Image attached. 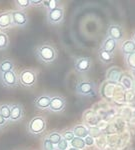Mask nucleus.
<instances>
[{
  "label": "nucleus",
  "instance_id": "obj_12",
  "mask_svg": "<svg viewBox=\"0 0 135 150\" xmlns=\"http://www.w3.org/2000/svg\"><path fill=\"white\" fill-rule=\"evenodd\" d=\"M120 51H121V53L124 55V56H127V55L134 53L135 52L134 41L132 39L123 40L121 42V45H120Z\"/></svg>",
  "mask_w": 135,
  "mask_h": 150
},
{
  "label": "nucleus",
  "instance_id": "obj_30",
  "mask_svg": "<svg viewBox=\"0 0 135 150\" xmlns=\"http://www.w3.org/2000/svg\"><path fill=\"white\" fill-rule=\"evenodd\" d=\"M16 4L20 7V8H27L28 6H30V0H17Z\"/></svg>",
  "mask_w": 135,
  "mask_h": 150
},
{
  "label": "nucleus",
  "instance_id": "obj_22",
  "mask_svg": "<svg viewBox=\"0 0 135 150\" xmlns=\"http://www.w3.org/2000/svg\"><path fill=\"white\" fill-rule=\"evenodd\" d=\"M125 58V64L128 68L133 71L135 70V52L132 53V54H129L127 56H124Z\"/></svg>",
  "mask_w": 135,
  "mask_h": 150
},
{
  "label": "nucleus",
  "instance_id": "obj_9",
  "mask_svg": "<svg viewBox=\"0 0 135 150\" xmlns=\"http://www.w3.org/2000/svg\"><path fill=\"white\" fill-rule=\"evenodd\" d=\"M66 107V100L62 96H53L50 101L49 110L53 112H61Z\"/></svg>",
  "mask_w": 135,
  "mask_h": 150
},
{
  "label": "nucleus",
  "instance_id": "obj_4",
  "mask_svg": "<svg viewBox=\"0 0 135 150\" xmlns=\"http://www.w3.org/2000/svg\"><path fill=\"white\" fill-rule=\"evenodd\" d=\"M64 18V9L62 6H57L56 8L47 10V21L52 25H57L61 23Z\"/></svg>",
  "mask_w": 135,
  "mask_h": 150
},
{
  "label": "nucleus",
  "instance_id": "obj_5",
  "mask_svg": "<svg viewBox=\"0 0 135 150\" xmlns=\"http://www.w3.org/2000/svg\"><path fill=\"white\" fill-rule=\"evenodd\" d=\"M76 92L81 96H91L95 93V84L91 81H80L76 85Z\"/></svg>",
  "mask_w": 135,
  "mask_h": 150
},
{
  "label": "nucleus",
  "instance_id": "obj_21",
  "mask_svg": "<svg viewBox=\"0 0 135 150\" xmlns=\"http://www.w3.org/2000/svg\"><path fill=\"white\" fill-rule=\"evenodd\" d=\"M70 145H71V147H73V148H76V149H79V150L84 149L86 146L84 139L78 138V137H74L73 140L70 142Z\"/></svg>",
  "mask_w": 135,
  "mask_h": 150
},
{
  "label": "nucleus",
  "instance_id": "obj_1",
  "mask_svg": "<svg viewBox=\"0 0 135 150\" xmlns=\"http://www.w3.org/2000/svg\"><path fill=\"white\" fill-rule=\"evenodd\" d=\"M35 55L38 59L45 64L52 63L57 58V51L52 45L44 43L36 47Z\"/></svg>",
  "mask_w": 135,
  "mask_h": 150
},
{
  "label": "nucleus",
  "instance_id": "obj_34",
  "mask_svg": "<svg viewBox=\"0 0 135 150\" xmlns=\"http://www.w3.org/2000/svg\"><path fill=\"white\" fill-rule=\"evenodd\" d=\"M131 76H132V78L134 79V81H135V70H133V71H131Z\"/></svg>",
  "mask_w": 135,
  "mask_h": 150
},
{
  "label": "nucleus",
  "instance_id": "obj_2",
  "mask_svg": "<svg viewBox=\"0 0 135 150\" xmlns=\"http://www.w3.org/2000/svg\"><path fill=\"white\" fill-rule=\"evenodd\" d=\"M37 82V74L31 69H25L18 75V83L24 87H32Z\"/></svg>",
  "mask_w": 135,
  "mask_h": 150
},
{
  "label": "nucleus",
  "instance_id": "obj_33",
  "mask_svg": "<svg viewBox=\"0 0 135 150\" xmlns=\"http://www.w3.org/2000/svg\"><path fill=\"white\" fill-rule=\"evenodd\" d=\"M5 123H6V119L1 114H0V126H3V125H5Z\"/></svg>",
  "mask_w": 135,
  "mask_h": 150
},
{
  "label": "nucleus",
  "instance_id": "obj_36",
  "mask_svg": "<svg viewBox=\"0 0 135 150\" xmlns=\"http://www.w3.org/2000/svg\"><path fill=\"white\" fill-rule=\"evenodd\" d=\"M67 150H79V149H76V148H73V147H69Z\"/></svg>",
  "mask_w": 135,
  "mask_h": 150
},
{
  "label": "nucleus",
  "instance_id": "obj_10",
  "mask_svg": "<svg viewBox=\"0 0 135 150\" xmlns=\"http://www.w3.org/2000/svg\"><path fill=\"white\" fill-rule=\"evenodd\" d=\"M91 64H92V61L89 57H79L76 59L74 67L79 73H85L90 70Z\"/></svg>",
  "mask_w": 135,
  "mask_h": 150
},
{
  "label": "nucleus",
  "instance_id": "obj_28",
  "mask_svg": "<svg viewBox=\"0 0 135 150\" xmlns=\"http://www.w3.org/2000/svg\"><path fill=\"white\" fill-rule=\"evenodd\" d=\"M42 147L43 150H54V145L52 144V142L50 141L48 138H44L42 142Z\"/></svg>",
  "mask_w": 135,
  "mask_h": 150
},
{
  "label": "nucleus",
  "instance_id": "obj_24",
  "mask_svg": "<svg viewBox=\"0 0 135 150\" xmlns=\"http://www.w3.org/2000/svg\"><path fill=\"white\" fill-rule=\"evenodd\" d=\"M0 114L3 116L5 119H10V114H11V108L7 104H3L0 106Z\"/></svg>",
  "mask_w": 135,
  "mask_h": 150
},
{
  "label": "nucleus",
  "instance_id": "obj_15",
  "mask_svg": "<svg viewBox=\"0 0 135 150\" xmlns=\"http://www.w3.org/2000/svg\"><path fill=\"white\" fill-rule=\"evenodd\" d=\"M13 25L11 12L0 13V28H8Z\"/></svg>",
  "mask_w": 135,
  "mask_h": 150
},
{
  "label": "nucleus",
  "instance_id": "obj_11",
  "mask_svg": "<svg viewBox=\"0 0 135 150\" xmlns=\"http://www.w3.org/2000/svg\"><path fill=\"white\" fill-rule=\"evenodd\" d=\"M12 14V20H13V25L17 26H25L28 22L27 15L23 11L17 10L11 12Z\"/></svg>",
  "mask_w": 135,
  "mask_h": 150
},
{
  "label": "nucleus",
  "instance_id": "obj_20",
  "mask_svg": "<svg viewBox=\"0 0 135 150\" xmlns=\"http://www.w3.org/2000/svg\"><path fill=\"white\" fill-rule=\"evenodd\" d=\"M98 58H99L100 61L102 62V63L109 64L113 61V54L100 48V49L98 50Z\"/></svg>",
  "mask_w": 135,
  "mask_h": 150
},
{
  "label": "nucleus",
  "instance_id": "obj_32",
  "mask_svg": "<svg viewBox=\"0 0 135 150\" xmlns=\"http://www.w3.org/2000/svg\"><path fill=\"white\" fill-rule=\"evenodd\" d=\"M30 4L33 6H39L43 5V1L42 0H30Z\"/></svg>",
  "mask_w": 135,
  "mask_h": 150
},
{
  "label": "nucleus",
  "instance_id": "obj_35",
  "mask_svg": "<svg viewBox=\"0 0 135 150\" xmlns=\"http://www.w3.org/2000/svg\"><path fill=\"white\" fill-rule=\"evenodd\" d=\"M131 39L133 40V41H134V43H135V31L133 32V34H132V38H131Z\"/></svg>",
  "mask_w": 135,
  "mask_h": 150
},
{
  "label": "nucleus",
  "instance_id": "obj_37",
  "mask_svg": "<svg viewBox=\"0 0 135 150\" xmlns=\"http://www.w3.org/2000/svg\"><path fill=\"white\" fill-rule=\"evenodd\" d=\"M54 150H59V149H54Z\"/></svg>",
  "mask_w": 135,
  "mask_h": 150
},
{
  "label": "nucleus",
  "instance_id": "obj_19",
  "mask_svg": "<svg viewBox=\"0 0 135 150\" xmlns=\"http://www.w3.org/2000/svg\"><path fill=\"white\" fill-rule=\"evenodd\" d=\"M14 69V63L12 62L11 59L7 58V59H3L0 61V75L9 71H13Z\"/></svg>",
  "mask_w": 135,
  "mask_h": 150
},
{
  "label": "nucleus",
  "instance_id": "obj_8",
  "mask_svg": "<svg viewBox=\"0 0 135 150\" xmlns=\"http://www.w3.org/2000/svg\"><path fill=\"white\" fill-rule=\"evenodd\" d=\"M123 70L118 66H112L106 72V78L108 81L114 82V83H120L123 76Z\"/></svg>",
  "mask_w": 135,
  "mask_h": 150
},
{
  "label": "nucleus",
  "instance_id": "obj_3",
  "mask_svg": "<svg viewBox=\"0 0 135 150\" xmlns=\"http://www.w3.org/2000/svg\"><path fill=\"white\" fill-rule=\"evenodd\" d=\"M46 129V120L42 116H35L28 124V131L33 135L41 134Z\"/></svg>",
  "mask_w": 135,
  "mask_h": 150
},
{
  "label": "nucleus",
  "instance_id": "obj_14",
  "mask_svg": "<svg viewBox=\"0 0 135 150\" xmlns=\"http://www.w3.org/2000/svg\"><path fill=\"white\" fill-rule=\"evenodd\" d=\"M50 101H51V97H50V96L41 95V96H39V97L36 98L34 104H35V106L38 108V109L44 110V109L49 108Z\"/></svg>",
  "mask_w": 135,
  "mask_h": 150
},
{
  "label": "nucleus",
  "instance_id": "obj_7",
  "mask_svg": "<svg viewBox=\"0 0 135 150\" xmlns=\"http://www.w3.org/2000/svg\"><path fill=\"white\" fill-rule=\"evenodd\" d=\"M0 82L5 87H14L18 84V77L14 71H9L0 75Z\"/></svg>",
  "mask_w": 135,
  "mask_h": 150
},
{
  "label": "nucleus",
  "instance_id": "obj_26",
  "mask_svg": "<svg viewBox=\"0 0 135 150\" xmlns=\"http://www.w3.org/2000/svg\"><path fill=\"white\" fill-rule=\"evenodd\" d=\"M61 136H62V138L65 139L66 141H68V142H71L72 140H73V138L75 136H74V133L72 130H66V131H64L63 133L61 134Z\"/></svg>",
  "mask_w": 135,
  "mask_h": 150
},
{
  "label": "nucleus",
  "instance_id": "obj_6",
  "mask_svg": "<svg viewBox=\"0 0 135 150\" xmlns=\"http://www.w3.org/2000/svg\"><path fill=\"white\" fill-rule=\"evenodd\" d=\"M107 36L114 39L116 42H120V41H123L124 30L122 26L118 25V24H110L107 29Z\"/></svg>",
  "mask_w": 135,
  "mask_h": 150
},
{
  "label": "nucleus",
  "instance_id": "obj_31",
  "mask_svg": "<svg viewBox=\"0 0 135 150\" xmlns=\"http://www.w3.org/2000/svg\"><path fill=\"white\" fill-rule=\"evenodd\" d=\"M84 141H85L86 146H92V145H94V142H95V140H94V137L90 136V135H88L87 137H85V138H84Z\"/></svg>",
  "mask_w": 135,
  "mask_h": 150
},
{
  "label": "nucleus",
  "instance_id": "obj_25",
  "mask_svg": "<svg viewBox=\"0 0 135 150\" xmlns=\"http://www.w3.org/2000/svg\"><path fill=\"white\" fill-rule=\"evenodd\" d=\"M47 138L52 142L53 145H57L60 141H61L62 136H61V134L58 132H51L49 135H48Z\"/></svg>",
  "mask_w": 135,
  "mask_h": 150
},
{
  "label": "nucleus",
  "instance_id": "obj_23",
  "mask_svg": "<svg viewBox=\"0 0 135 150\" xmlns=\"http://www.w3.org/2000/svg\"><path fill=\"white\" fill-rule=\"evenodd\" d=\"M9 45V38L6 33L0 32V50H3L8 47Z\"/></svg>",
  "mask_w": 135,
  "mask_h": 150
},
{
  "label": "nucleus",
  "instance_id": "obj_17",
  "mask_svg": "<svg viewBox=\"0 0 135 150\" xmlns=\"http://www.w3.org/2000/svg\"><path fill=\"white\" fill-rule=\"evenodd\" d=\"M120 84L123 86L124 89H126V90H128V91L133 90V88L135 87V81L130 74L124 73L123 76H122L121 81H120Z\"/></svg>",
  "mask_w": 135,
  "mask_h": 150
},
{
  "label": "nucleus",
  "instance_id": "obj_27",
  "mask_svg": "<svg viewBox=\"0 0 135 150\" xmlns=\"http://www.w3.org/2000/svg\"><path fill=\"white\" fill-rule=\"evenodd\" d=\"M43 5L47 8V10H51V9H54L58 6V3L55 0H50V1H43Z\"/></svg>",
  "mask_w": 135,
  "mask_h": 150
},
{
  "label": "nucleus",
  "instance_id": "obj_13",
  "mask_svg": "<svg viewBox=\"0 0 135 150\" xmlns=\"http://www.w3.org/2000/svg\"><path fill=\"white\" fill-rule=\"evenodd\" d=\"M116 48H117V42L114 39L110 38L109 36H107V37L105 38L104 41L102 42V45H101V49L111 53V54H113V53L115 52Z\"/></svg>",
  "mask_w": 135,
  "mask_h": 150
},
{
  "label": "nucleus",
  "instance_id": "obj_18",
  "mask_svg": "<svg viewBox=\"0 0 135 150\" xmlns=\"http://www.w3.org/2000/svg\"><path fill=\"white\" fill-rule=\"evenodd\" d=\"M73 133H74V136L78 137V138H82L84 139L85 137H87L89 135V130L87 127H85L82 124H79L76 125L75 127L73 128Z\"/></svg>",
  "mask_w": 135,
  "mask_h": 150
},
{
  "label": "nucleus",
  "instance_id": "obj_16",
  "mask_svg": "<svg viewBox=\"0 0 135 150\" xmlns=\"http://www.w3.org/2000/svg\"><path fill=\"white\" fill-rule=\"evenodd\" d=\"M11 114H10V121H18L21 119L23 115V109L18 104H13L10 106Z\"/></svg>",
  "mask_w": 135,
  "mask_h": 150
},
{
  "label": "nucleus",
  "instance_id": "obj_29",
  "mask_svg": "<svg viewBox=\"0 0 135 150\" xmlns=\"http://www.w3.org/2000/svg\"><path fill=\"white\" fill-rule=\"evenodd\" d=\"M68 148H69L68 141H66V140L63 138H62L61 141L57 144V149H59V150H67Z\"/></svg>",
  "mask_w": 135,
  "mask_h": 150
}]
</instances>
